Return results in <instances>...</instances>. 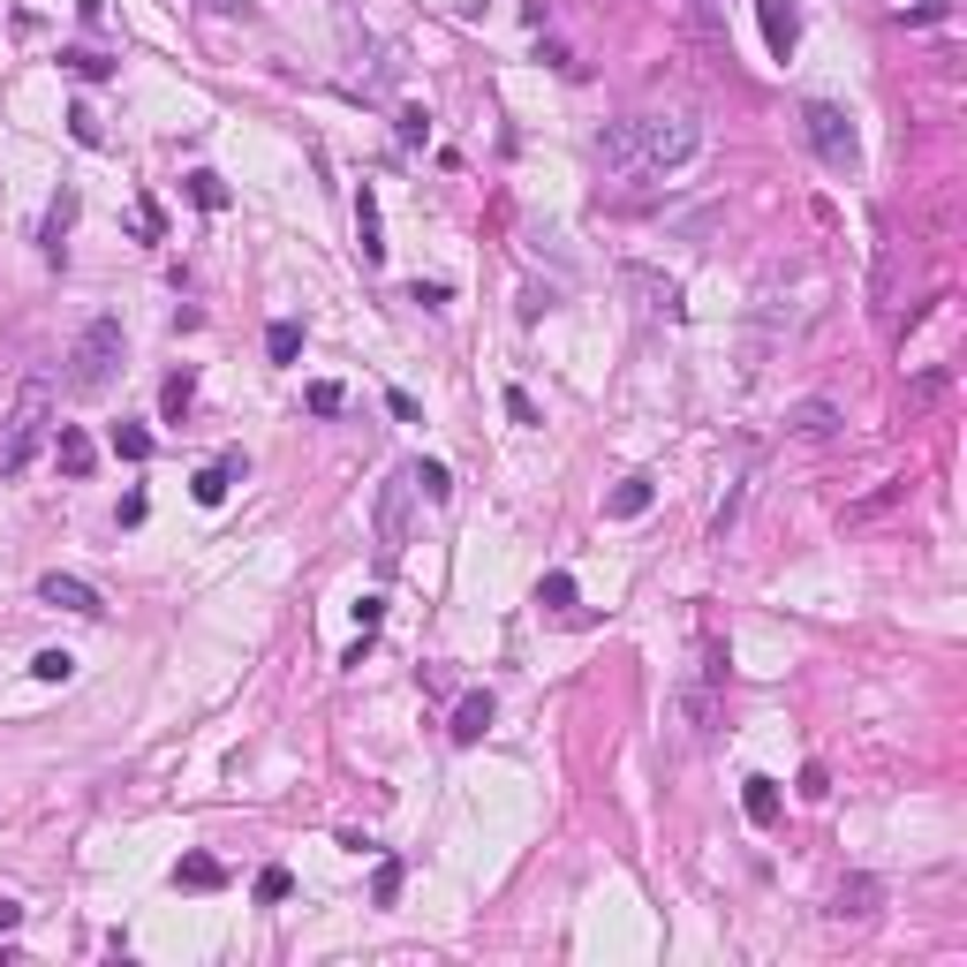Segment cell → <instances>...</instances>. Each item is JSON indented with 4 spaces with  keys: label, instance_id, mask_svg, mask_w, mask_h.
Listing matches in <instances>:
<instances>
[{
    "label": "cell",
    "instance_id": "f1b7e54d",
    "mask_svg": "<svg viewBox=\"0 0 967 967\" xmlns=\"http://www.w3.org/2000/svg\"><path fill=\"white\" fill-rule=\"evenodd\" d=\"M303 401H311V416H340V409H348V393H340L332 378H318V386H311Z\"/></svg>",
    "mask_w": 967,
    "mask_h": 967
},
{
    "label": "cell",
    "instance_id": "d6986e66",
    "mask_svg": "<svg viewBox=\"0 0 967 967\" xmlns=\"http://www.w3.org/2000/svg\"><path fill=\"white\" fill-rule=\"evenodd\" d=\"M189 401H197V378H189V371H174V378L160 386V416H166V424H181V416H189Z\"/></svg>",
    "mask_w": 967,
    "mask_h": 967
},
{
    "label": "cell",
    "instance_id": "3957f363",
    "mask_svg": "<svg viewBox=\"0 0 967 967\" xmlns=\"http://www.w3.org/2000/svg\"><path fill=\"white\" fill-rule=\"evenodd\" d=\"M122 355H129L122 318H91L76 332V348H68V386H76V393H106L114 371H122Z\"/></svg>",
    "mask_w": 967,
    "mask_h": 967
},
{
    "label": "cell",
    "instance_id": "4dcf8cb0",
    "mask_svg": "<svg viewBox=\"0 0 967 967\" xmlns=\"http://www.w3.org/2000/svg\"><path fill=\"white\" fill-rule=\"evenodd\" d=\"M30 673H38V680H68V673H76V657H68V650H38V657H30Z\"/></svg>",
    "mask_w": 967,
    "mask_h": 967
},
{
    "label": "cell",
    "instance_id": "1f68e13d",
    "mask_svg": "<svg viewBox=\"0 0 967 967\" xmlns=\"http://www.w3.org/2000/svg\"><path fill=\"white\" fill-rule=\"evenodd\" d=\"M129 219H137V235H145V242H160V235H166V219H160V204H152V197H137V212H129Z\"/></svg>",
    "mask_w": 967,
    "mask_h": 967
},
{
    "label": "cell",
    "instance_id": "74e56055",
    "mask_svg": "<svg viewBox=\"0 0 967 967\" xmlns=\"http://www.w3.org/2000/svg\"><path fill=\"white\" fill-rule=\"evenodd\" d=\"M409 303H424V311H439V303H447V288H439V280H416V288H409Z\"/></svg>",
    "mask_w": 967,
    "mask_h": 967
},
{
    "label": "cell",
    "instance_id": "d590c367",
    "mask_svg": "<svg viewBox=\"0 0 967 967\" xmlns=\"http://www.w3.org/2000/svg\"><path fill=\"white\" fill-rule=\"evenodd\" d=\"M386 409H393V424H416V416H424V409H416V393H401V386L386 393Z\"/></svg>",
    "mask_w": 967,
    "mask_h": 967
},
{
    "label": "cell",
    "instance_id": "9c48e42d",
    "mask_svg": "<svg viewBox=\"0 0 967 967\" xmlns=\"http://www.w3.org/2000/svg\"><path fill=\"white\" fill-rule=\"evenodd\" d=\"M756 15H764V46H771V61H787V53L802 46V8H794V0H756Z\"/></svg>",
    "mask_w": 967,
    "mask_h": 967
},
{
    "label": "cell",
    "instance_id": "f35d334b",
    "mask_svg": "<svg viewBox=\"0 0 967 967\" xmlns=\"http://www.w3.org/2000/svg\"><path fill=\"white\" fill-rule=\"evenodd\" d=\"M145 514H152V506H145V491H129V499H122V514H114V522H122V529H137V522H145Z\"/></svg>",
    "mask_w": 967,
    "mask_h": 967
},
{
    "label": "cell",
    "instance_id": "277c9868",
    "mask_svg": "<svg viewBox=\"0 0 967 967\" xmlns=\"http://www.w3.org/2000/svg\"><path fill=\"white\" fill-rule=\"evenodd\" d=\"M802 129H808V152L831 166V174H854V166H862V137H854V122H846L831 99H808Z\"/></svg>",
    "mask_w": 967,
    "mask_h": 967
},
{
    "label": "cell",
    "instance_id": "d6a6232c",
    "mask_svg": "<svg viewBox=\"0 0 967 967\" xmlns=\"http://www.w3.org/2000/svg\"><path fill=\"white\" fill-rule=\"evenodd\" d=\"M68 137H76V145H99V114H91V106H68Z\"/></svg>",
    "mask_w": 967,
    "mask_h": 967
},
{
    "label": "cell",
    "instance_id": "cb8c5ba5",
    "mask_svg": "<svg viewBox=\"0 0 967 967\" xmlns=\"http://www.w3.org/2000/svg\"><path fill=\"white\" fill-rule=\"evenodd\" d=\"M68 227H76V189H61L53 212H46V250H53V258H61V235H68Z\"/></svg>",
    "mask_w": 967,
    "mask_h": 967
},
{
    "label": "cell",
    "instance_id": "ffe728a7",
    "mask_svg": "<svg viewBox=\"0 0 967 967\" xmlns=\"http://www.w3.org/2000/svg\"><path fill=\"white\" fill-rule=\"evenodd\" d=\"M409 491H424V499L439 506V499L454 491V477H447V462H409Z\"/></svg>",
    "mask_w": 967,
    "mask_h": 967
},
{
    "label": "cell",
    "instance_id": "9a60e30c",
    "mask_svg": "<svg viewBox=\"0 0 967 967\" xmlns=\"http://www.w3.org/2000/svg\"><path fill=\"white\" fill-rule=\"evenodd\" d=\"M741 808H749V824L764 831V824H779V808H787V794H779V779H741Z\"/></svg>",
    "mask_w": 967,
    "mask_h": 967
},
{
    "label": "cell",
    "instance_id": "7402d4cb",
    "mask_svg": "<svg viewBox=\"0 0 967 967\" xmlns=\"http://www.w3.org/2000/svg\"><path fill=\"white\" fill-rule=\"evenodd\" d=\"M953 8H960V0H892V15H900L907 30H922V23H945Z\"/></svg>",
    "mask_w": 967,
    "mask_h": 967
},
{
    "label": "cell",
    "instance_id": "8d00e7d4",
    "mask_svg": "<svg viewBox=\"0 0 967 967\" xmlns=\"http://www.w3.org/2000/svg\"><path fill=\"white\" fill-rule=\"evenodd\" d=\"M506 416H514V424H537V401H529L522 386H506Z\"/></svg>",
    "mask_w": 967,
    "mask_h": 967
},
{
    "label": "cell",
    "instance_id": "484cf974",
    "mask_svg": "<svg viewBox=\"0 0 967 967\" xmlns=\"http://www.w3.org/2000/svg\"><path fill=\"white\" fill-rule=\"evenodd\" d=\"M189 197H197L204 212H227V181H219L212 166H197V174H189Z\"/></svg>",
    "mask_w": 967,
    "mask_h": 967
},
{
    "label": "cell",
    "instance_id": "ba28073f",
    "mask_svg": "<svg viewBox=\"0 0 967 967\" xmlns=\"http://www.w3.org/2000/svg\"><path fill=\"white\" fill-rule=\"evenodd\" d=\"M839 424H846V409H839L831 393H808V401L787 409V431H794V439H831Z\"/></svg>",
    "mask_w": 967,
    "mask_h": 967
},
{
    "label": "cell",
    "instance_id": "2e32d148",
    "mask_svg": "<svg viewBox=\"0 0 967 967\" xmlns=\"http://www.w3.org/2000/svg\"><path fill=\"white\" fill-rule=\"evenodd\" d=\"M355 235H363V265H378L386 258V227H378V197L371 189H355Z\"/></svg>",
    "mask_w": 967,
    "mask_h": 967
},
{
    "label": "cell",
    "instance_id": "30bf717a",
    "mask_svg": "<svg viewBox=\"0 0 967 967\" xmlns=\"http://www.w3.org/2000/svg\"><path fill=\"white\" fill-rule=\"evenodd\" d=\"M491 711H499V703H491V688H469V695L454 703V726H447V733H454L462 749H477V741H484V726H491Z\"/></svg>",
    "mask_w": 967,
    "mask_h": 967
},
{
    "label": "cell",
    "instance_id": "f546056e",
    "mask_svg": "<svg viewBox=\"0 0 967 967\" xmlns=\"http://www.w3.org/2000/svg\"><path fill=\"white\" fill-rule=\"evenodd\" d=\"M938 393H945V371H922V378L907 386V416H915V409H930Z\"/></svg>",
    "mask_w": 967,
    "mask_h": 967
},
{
    "label": "cell",
    "instance_id": "5bb4252c",
    "mask_svg": "<svg viewBox=\"0 0 967 967\" xmlns=\"http://www.w3.org/2000/svg\"><path fill=\"white\" fill-rule=\"evenodd\" d=\"M628 288L643 296V303L657 311V318H680V288H673L665 273H650V265H628Z\"/></svg>",
    "mask_w": 967,
    "mask_h": 967
},
{
    "label": "cell",
    "instance_id": "8fae6325",
    "mask_svg": "<svg viewBox=\"0 0 967 967\" xmlns=\"http://www.w3.org/2000/svg\"><path fill=\"white\" fill-rule=\"evenodd\" d=\"M235 477H242V454L227 447V454H219L212 469H197V477H189V499H197V506H219V499H227V484H235Z\"/></svg>",
    "mask_w": 967,
    "mask_h": 967
},
{
    "label": "cell",
    "instance_id": "ac0fdd59",
    "mask_svg": "<svg viewBox=\"0 0 967 967\" xmlns=\"http://www.w3.org/2000/svg\"><path fill=\"white\" fill-rule=\"evenodd\" d=\"M265 355H273V363H296V355H303V325H296V318H273V325H265Z\"/></svg>",
    "mask_w": 967,
    "mask_h": 967
},
{
    "label": "cell",
    "instance_id": "836d02e7",
    "mask_svg": "<svg viewBox=\"0 0 967 967\" xmlns=\"http://www.w3.org/2000/svg\"><path fill=\"white\" fill-rule=\"evenodd\" d=\"M401 145H409V152H416V145H431V114H416V106H409V114H401Z\"/></svg>",
    "mask_w": 967,
    "mask_h": 967
},
{
    "label": "cell",
    "instance_id": "83f0119b",
    "mask_svg": "<svg viewBox=\"0 0 967 967\" xmlns=\"http://www.w3.org/2000/svg\"><path fill=\"white\" fill-rule=\"evenodd\" d=\"M288 892H296V877H288L280 862H265V869H258V900L273 907V900H288Z\"/></svg>",
    "mask_w": 967,
    "mask_h": 967
},
{
    "label": "cell",
    "instance_id": "b9f144b4",
    "mask_svg": "<svg viewBox=\"0 0 967 967\" xmlns=\"http://www.w3.org/2000/svg\"><path fill=\"white\" fill-rule=\"evenodd\" d=\"M15 922H23V907H15V900H0V938H8Z\"/></svg>",
    "mask_w": 967,
    "mask_h": 967
},
{
    "label": "cell",
    "instance_id": "4316f807",
    "mask_svg": "<svg viewBox=\"0 0 967 967\" xmlns=\"http://www.w3.org/2000/svg\"><path fill=\"white\" fill-rule=\"evenodd\" d=\"M401 884H409V869H401V862L386 854V862H378V877H371V892H378V907H393V900H401Z\"/></svg>",
    "mask_w": 967,
    "mask_h": 967
},
{
    "label": "cell",
    "instance_id": "7c38bea8",
    "mask_svg": "<svg viewBox=\"0 0 967 967\" xmlns=\"http://www.w3.org/2000/svg\"><path fill=\"white\" fill-rule=\"evenodd\" d=\"M53 462H61L68 477H91V462H99L91 431H76V424H53Z\"/></svg>",
    "mask_w": 967,
    "mask_h": 967
},
{
    "label": "cell",
    "instance_id": "e0dca14e",
    "mask_svg": "<svg viewBox=\"0 0 967 967\" xmlns=\"http://www.w3.org/2000/svg\"><path fill=\"white\" fill-rule=\"evenodd\" d=\"M174 884H181V892H219L227 869H219L212 854H181V862H174Z\"/></svg>",
    "mask_w": 967,
    "mask_h": 967
},
{
    "label": "cell",
    "instance_id": "e575fe53",
    "mask_svg": "<svg viewBox=\"0 0 967 967\" xmlns=\"http://www.w3.org/2000/svg\"><path fill=\"white\" fill-rule=\"evenodd\" d=\"M378 620H386V598H378V590H371V598H355V628H363V636H378Z\"/></svg>",
    "mask_w": 967,
    "mask_h": 967
},
{
    "label": "cell",
    "instance_id": "44dd1931",
    "mask_svg": "<svg viewBox=\"0 0 967 967\" xmlns=\"http://www.w3.org/2000/svg\"><path fill=\"white\" fill-rule=\"evenodd\" d=\"M537 605H544V613H575V575H567V567H552V575L537 582Z\"/></svg>",
    "mask_w": 967,
    "mask_h": 967
},
{
    "label": "cell",
    "instance_id": "5b68a950",
    "mask_svg": "<svg viewBox=\"0 0 967 967\" xmlns=\"http://www.w3.org/2000/svg\"><path fill=\"white\" fill-rule=\"evenodd\" d=\"M401 544H409V469L386 477V491H378V567L386 575L401 567Z\"/></svg>",
    "mask_w": 967,
    "mask_h": 967
},
{
    "label": "cell",
    "instance_id": "d4e9b609",
    "mask_svg": "<svg viewBox=\"0 0 967 967\" xmlns=\"http://www.w3.org/2000/svg\"><path fill=\"white\" fill-rule=\"evenodd\" d=\"M152 447H160V439H152L145 424H114V454H122V462H152Z\"/></svg>",
    "mask_w": 967,
    "mask_h": 967
},
{
    "label": "cell",
    "instance_id": "60d3db41",
    "mask_svg": "<svg viewBox=\"0 0 967 967\" xmlns=\"http://www.w3.org/2000/svg\"><path fill=\"white\" fill-rule=\"evenodd\" d=\"M197 8H212V15H250V0H197Z\"/></svg>",
    "mask_w": 967,
    "mask_h": 967
},
{
    "label": "cell",
    "instance_id": "8992f818",
    "mask_svg": "<svg viewBox=\"0 0 967 967\" xmlns=\"http://www.w3.org/2000/svg\"><path fill=\"white\" fill-rule=\"evenodd\" d=\"M38 605H61L76 620H106V598L84 582V575H38Z\"/></svg>",
    "mask_w": 967,
    "mask_h": 967
},
{
    "label": "cell",
    "instance_id": "ab89813d",
    "mask_svg": "<svg viewBox=\"0 0 967 967\" xmlns=\"http://www.w3.org/2000/svg\"><path fill=\"white\" fill-rule=\"evenodd\" d=\"M802 794H808V802H824V794H831V779H824V764H808V771H802Z\"/></svg>",
    "mask_w": 967,
    "mask_h": 967
},
{
    "label": "cell",
    "instance_id": "52a82bcc",
    "mask_svg": "<svg viewBox=\"0 0 967 967\" xmlns=\"http://www.w3.org/2000/svg\"><path fill=\"white\" fill-rule=\"evenodd\" d=\"M877 907H884V884L854 869V877H839V884H831V907H824V915H831V922H869Z\"/></svg>",
    "mask_w": 967,
    "mask_h": 967
},
{
    "label": "cell",
    "instance_id": "6da1fadb",
    "mask_svg": "<svg viewBox=\"0 0 967 967\" xmlns=\"http://www.w3.org/2000/svg\"><path fill=\"white\" fill-rule=\"evenodd\" d=\"M695 145H703L695 114H628L598 137V160L613 174H673L680 160H695Z\"/></svg>",
    "mask_w": 967,
    "mask_h": 967
},
{
    "label": "cell",
    "instance_id": "7a4b0ae2",
    "mask_svg": "<svg viewBox=\"0 0 967 967\" xmlns=\"http://www.w3.org/2000/svg\"><path fill=\"white\" fill-rule=\"evenodd\" d=\"M46 439H53V378L30 371V378L15 386V409L0 416V477H23L30 454H38Z\"/></svg>",
    "mask_w": 967,
    "mask_h": 967
},
{
    "label": "cell",
    "instance_id": "603a6c76",
    "mask_svg": "<svg viewBox=\"0 0 967 967\" xmlns=\"http://www.w3.org/2000/svg\"><path fill=\"white\" fill-rule=\"evenodd\" d=\"M61 68H76L84 84H106V76H114V61H106V53H91V46H68V53H61Z\"/></svg>",
    "mask_w": 967,
    "mask_h": 967
},
{
    "label": "cell",
    "instance_id": "4fadbf2b",
    "mask_svg": "<svg viewBox=\"0 0 967 967\" xmlns=\"http://www.w3.org/2000/svg\"><path fill=\"white\" fill-rule=\"evenodd\" d=\"M650 506H657V484H650V477H620V484H613V499H605V514H613V522H643Z\"/></svg>",
    "mask_w": 967,
    "mask_h": 967
}]
</instances>
